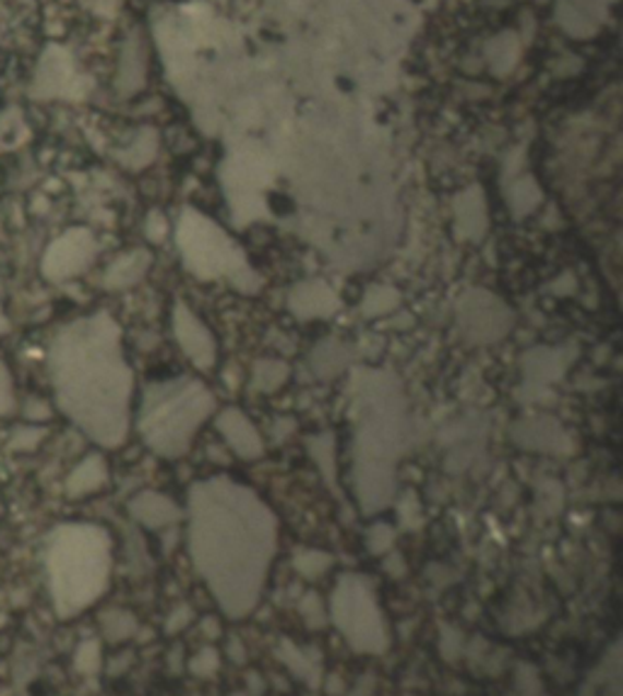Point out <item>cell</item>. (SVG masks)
Here are the masks:
<instances>
[{"label": "cell", "mask_w": 623, "mask_h": 696, "mask_svg": "<svg viewBox=\"0 0 623 696\" xmlns=\"http://www.w3.org/2000/svg\"><path fill=\"white\" fill-rule=\"evenodd\" d=\"M300 614L310 628H324L330 621V611L324 609L322 599L316 595H308L300 601Z\"/></svg>", "instance_id": "ac0fdd59"}, {"label": "cell", "mask_w": 623, "mask_h": 696, "mask_svg": "<svg viewBox=\"0 0 623 696\" xmlns=\"http://www.w3.org/2000/svg\"><path fill=\"white\" fill-rule=\"evenodd\" d=\"M173 326H176V339L183 346V351L190 356V361H195L200 368H209L215 363V341L209 332L200 324L188 308L178 304L173 312Z\"/></svg>", "instance_id": "52a82bcc"}, {"label": "cell", "mask_w": 623, "mask_h": 696, "mask_svg": "<svg viewBox=\"0 0 623 696\" xmlns=\"http://www.w3.org/2000/svg\"><path fill=\"white\" fill-rule=\"evenodd\" d=\"M458 320L466 339L475 344L498 341L512 326L510 310L498 298L480 290H475L460 300Z\"/></svg>", "instance_id": "8992f818"}, {"label": "cell", "mask_w": 623, "mask_h": 696, "mask_svg": "<svg viewBox=\"0 0 623 696\" xmlns=\"http://www.w3.org/2000/svg\"><path fill=\"white\" fill-rule=\"evenodd\" d=\"M334 439L330 436H320V439H312L310 441V453L312 458L316 460V466H320L324 480L332 484H336V470H334Z\"/></svg>", "instance_id": "9a60e30c"}, {"label": "cell", "mask_w": 623, "mask_h": 696, "mask_svg": "<svg viewBox=\"0 0 623 696\" xmlns=\"http://www.w3.org/2000/svg\"><path fill=\"white\" fill-rule=\"evenodd\" d=\"M516 684H519V682H516ZM538 689H541V684H538V677H536V674H534L529 687H526V689H524V687H522V684H519V687H516V694H514V696H541V692H538Z\"/></svg>", "instance_id": "cb8c5ba5"}, {"label": "cell", "mask_w": 623, "mask_h": 696, "mask_svg": "<svg viewBox=\"0 0 623 696\" xmlns=\"http://www.w3.org/2000/svg\"><path fill=\"white\" fill-rule=\"evenodd\" d=\"M397 295L393 292V288H375L368 292V300H366V314L368 316H378L387 312L390 308H395L397 304Z\"/></svg>", "instance_id": "ffe728a7"}, {"label": "cell", "mask_w": 623, "mask_h": 696, "mask_svg": "<svg viewBox=\"0 0 623 696\" xmlns=\"http://www.w3.org/2000/svg\"><path fill=\"white\" fill-rule=\"evenodd\" d=\"M330 619L351 650L361 656H383L390 633L378 604L375 589L361 575H344L334 587Z\"/></svg>", "instance_id": "5b68a950"}, {"label": "cell", "mask_w": 623, "mask_h": 696, "mask_svg": "<svg viewBox=\"0 0 623 696\" xmlns=\"http://www.w3.org/2000/svg\"><path fill=\"white\" fill-rule=\"evenodd\" d=\"M397 407L387 399L385 411L368 405L356 439V497L363 514H375L395 500L397 492V460L407 448V424L395 417Z\"/></svg>", "instance_id": "3957f363"}, {"label": "cell", "mask_w": 623, "mask_h": 696, "mask_svg": "<svg viewBox=\"0 0 623 696\" xmlns=\"http://www.w3.org/2000/svg\"><path fill=\"white\" fill-rule=\"evenodd\" d=\"M514 441L522 448L529 451H543V453H565L567 451V436L561 429V424L553 419L536 417L529 421H522L514 429Z\"/></svg>", "instance_id": "9c48e42d"}, {"label": "cell", "mask_w": 623, "mask_h": 696, "mask_svg": "<svg viewBox=\"0 0 623 696\" xmlns=\"http://www.w3.org/2000/svg\"><path fill=\"white\" fill-rule=\"evenodd\" d=\"M288 377V368L283 363L263 361L256 365V385L259 389H276L283 380Z\"/></svg>", "instance_id": "d6986e66"}, {"label": "cell", "mask_w": 623, "mask_h": 696, "mask_svg": "<svg viewBox=\"0 0 623 696\" xmlns=\"http://www.w3.org/2000/svg\"><path fill=\"white\" fill-rule=\"evenodd\" d=\"M213 411V397L203 385L178 380L158 385L146 397L142 415V434L149 448L164 458L183 456L197 427Z\"/></svg>", "instance_id": "277c9868"}, {"label": "cell", "mask_w": 623, "mask_h": 696, "mask_svg": "<svg viewBox=\"0 0 623 696\" xmlns=\"http://www.w3.org/2000/svg\"><path fill=\"white\" fill-rule=\"evenodd\" d=\"M193 565L229 619L261 601L278 548V521L256 492L227 478L195 482L188 494Z\"/></svg>", "instance_id": "6da1fadb"}, {"label": "cell", "mask_w": 623, "mask_h": 696, "mask_svg": "<svg viewBox=\"0 0 623 696\" xmlns=\"http://www.w3.org/2000/svg\"><path fill=\"white\" fill-rule=\"evenodd\" d=\"M290 308L295 314L300 316H310V308L312 314H326V312H334V295L330 292V288L322 283H308V285H300L298 290H295V295L290 298Z\"/></svg>", "instance_id": "7c38bea8"}, {"label": "cell", "mask_w": 623, "mask_h": 696, "mask_svg": "<svg viewBox=\"0 0 623 696\" xmlns=\"http://www.w3.org/2000/svg\"><path fill=\"white\" fill-rule=\"evenodd\" d=\"M73 664L81 674H95L100 670L103 664V652H100V643L98 640H86L81 643L76 650V658H73Z\"/></svg>", "instance_id": "e0dca14e"}, {"label": "cell", "mask_w": 623, "mask_h": 696, "mask_svg": "<svg viewBox=\"0 0 623 696\" xmlns=\"http://www.w3.org/2000/svg\"><path fill=\"white\" fill-rule=\"evenodd\" d=\"M130 514L146 529H164L181 519V509L158 492H142L130 502Z\"/></svg>", "instance_id": "30bf717a"}, {"label": "cell", "mask_w": 623, "mask_h": 696, "mask_svg": "<svg viewBox=\"0 0 623 696\" xmlns=\"http://www.w3.org/2000/svg\"><path fill=\"white\" fill-rule=\"evenodd\" d=\"M217 670H219V656L215 648H203L193 660H190V672L197 674V677H213Z\"/></svg>", "instance_id": "44dd1931"}, {"label": "cell", "mask_w": 623, "mask_h": 696, "mask_svg": "<svg viewBox=\"0 0 623 696\" xmlns=\"http://www.w3.org/2000/svg\"><path fill=\"white\" fill-rule=\"evenodd\" d=\"M278 660L290 668L295 677H300L302 682H308L310 687H320L322 684V662L316 656H310L302 648L292 646L290 640H283L278 648Z\"/></svg>", "instance_id": "8fae6325"}, {"label": "cell", "mask_w": 623, "mask_h": 696, "mask_svg": "<svg viewBox=\"0 0 623 696\" xmlns=\"http://www.w3.org/2000/svg\"><path fill=\"white\" fill-rule=\"evenodd\" d=\"M188 624H190V609L181 607V609H176L171 616H168L166 633H178L181 628H185Z\"/></svg>", "instance_id": "603a6c76"}, {"label": "cell", "mask_w": 623, "mask_h": 696, "mask_svg": "<svg viewBox=\"0 0 623 696\" xmlns=\"http://www.w3.org/2000/svg\"><path fill=\"white\" fill-rule=\"evenodd\" d=\"M217 429L219 434L225 436L231 448L239 458L253 460L263 456V441L259 436V431L251 427V421L241 415L237 409H227L217 417Z\"/></svg>", "instance_id": "ba28073f"}, {"label": "cell", "mask_w": 623, "mask_h": 696, "mask_svg": "<svg viewBox=\"0 0 623 696\" xmlns=\"http://www.w3.org/2000/svg\"><path fill=\"white\" fill-rule=\"evenodd\" d=\"M332 563H334V557L324 551H304L295 557V567H298V573L308 579L324 575Z\"/></svg>", "instance_id": "2e32d148"}, {"label": "cell", "mask_w": 623, "mask_h": 696, "mask_svg": "<svg viewBox=\"0 0 623 696\" xmlns=\"http://www.w3.org/2000/svg\"><path fill=\"white\" fill-rule=\"evenodd\" d=\"M47 565L57 614L76 616L108 587L110 538L91 524L61 526L49 545Z\"/></svg>", "instance_id": "7a4b0ae2"}, {"label": "cell", "mask_w": 623, "mask_h": 696, "mask_svg": "<svg viewBox=\"0 0 623 696\" xmlns=\"http://www.w3.org/2000/svg\"><path fill=\"white\" fill-rule=\"evenodd\" d=\"M100 626H103V636L110 643H122L127 638H132L136 628H140L136 619L124 609H112L108 611V614H103Z\"/></svg>", "instance_id": "5bb4252c"}, {"label": "cell", "mask_w": 623, "mask_h": 696, "mask_svg": "<svg viewBox=\"0 0 623 696\" xmlns=\"http://www.w3.org/2000/svg\"><path fill=\"white\" fill-rule=\"evenodd\" d=\"M105 480H108V470H105V463L98 456L88 458L76 472L71 475V480H69L71 497H81V494L103 488Z\"/></svg>", "instance_id": "4fadbf2b"}, {"label": "cell", "mask_w": 623, "mask_h": 696, "mask_svg": "<svg viewBox=\"0 0 623 696\" xmlns=\"http://www.w3.org/2000/svg\"><path fill=\"white\" fill-rule=\"evenodd\" d=\"M393 541H395V531L390 529L387 524H375L373 529L368 531V548H371V553L375 555L390 551Z\"/></svg>", "instance_id": "7402d4cb"}]
</instances>
